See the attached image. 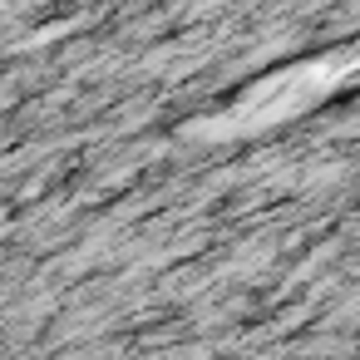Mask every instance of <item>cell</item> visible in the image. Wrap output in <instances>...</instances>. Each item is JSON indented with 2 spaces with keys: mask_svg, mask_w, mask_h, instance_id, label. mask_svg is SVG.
I'll list each match as a JSON object with an SVG mask.
<instances>
[{
  "mask_svg": "<svg viewBox=\"0 0 360 360\" xmlns=\"http://www.w3.org/2000/svg\"><path fill=\"white\" fill-rule=\"evenodd\" d=\"M340 75H350V60H345V65H301V70L276 75V79H262V84L237 104V119H242L247 129L291 119V114H301L306 104H316L321 94H330Z\"/></svg>",
  "mask_w": 360,
  "mask_h": 360,
  "instance_id": "cell-1",
  "label": "cell"
}]
</instances>
